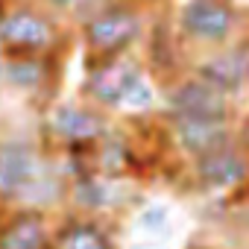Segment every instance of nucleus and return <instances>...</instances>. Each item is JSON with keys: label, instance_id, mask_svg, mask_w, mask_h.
Masks as SVG:
<instances>
[{"label": "nucleus", "instance_id": "obj_1", "mask_svg": "<svg viewBox=\"0 0 249 249\" xmlns=\"http://www.w3.org/2000/svg\"><path fill=\"white\" fill-rule=\"evenodd\" d=\"M0 50L6 59L27 56H65L71 53L68 21L44 9L38 0H12L0 24Z\"/></svg>", "mask_w": 249, "mask_h": 249}, {"label": "nucleus", "instance_id": "obj_2", "mask_svg": "<svg viewBox=\"0 0 249 249\" xmlns=\"http://www.w3.org/2000/svg\"><path fill=\"white\" fill-rule=\"evenodd\" d=\"M147 27H150L147 12L129 3H120V0H111L103 9L91 12L76 24V36L85 50V65L129 59V53L138 44H144Z\"/></svg>", "mask_w": 249, "mask_h": 249}, {"label": "nucleus", "instance_id": "obj_3", "mask_svg": "<svg viewBox=\"0 0 249 249\" xmlns=\"http://www.w3.org/2000/svg\"><path fill=\"white\" fill-rule=\"evenodd\" d=\"M170 18L191 56L220 50L240 38L243 30V15L234 0H176Z\"/></svg>", "mask_w": 249, "mask_h": 249}, {"label": "nucleus", "instance_id": "obj_4", "mask_svg": "<svg viewBox=\"0 0 249 249\" xmlns=\"http://www.w3.org/2000/svg\"><path fill=\"white\" fill-rule=\"evenodd\" d=\"M108 129H111V117L85 100L50 103L41 114V144L53 156L68 147L100 144V138Z\"/></svg>", "mask_w": 249, "mask_h": 249}, {"label": "nucleus", "instance_id": "obj_5", "mask_svg": "<svg viewBox=\"0 0 249 249\" xmlns=\"http://www.w3.org/2000/svg\"><path fill=\"white\" fill-rule=\"evenodd\" d=\"M161 91V108L159 114L164 117H188V120H231L237 114V100L220 94L191 71L173 79L170 85L159 88Z\"/></svg>", "mask_w": 249, "mask_h": 249}, {"label": "nucleus", "instance_id": "obj_6", "mask_svg": "<svg viewBox=\"0 0 249 249\" xmlns=\"http://www.w3.org/2000/svg\"><path fill=\"white\" fill-rule=\"evenodd\" d=\"M188 71L231 100L243 97L249 91V36H240L220 50L191 56Z\"/></svg>", "mask_w": 249, "mask_h": 249}, {"label": "nucleus", "instance_id": "obj_7", "mask_svg": "<svg viewBox=\"0 0 249 249\" xmlns=\"http://www.w3.org/2000/svg\"><path fill=\"white\" fill-rule=\"evenodd\" d=\"M185 179L199 194H231L234 196L249 185V156L234 141L196 161H188Z\"/></svg>", "mask_w": 249, "mask_h": 249}, {"label": "nucleus", "instance_id": "obj_8", "mask_svg": "<svg viewBox=\"0 0 249 249\" xmlns=\"http://www.w3.org/2000/svg\"><path fill=\"white\" fill-rule=\"evenodd\" d=\"M138 202H141V196L126 182H114V179H106L100 173H88V176H79V179L68 182L65 208L73 211V214L111 220L114 214L126 211L129 205H138Z\"/></svg>", "mask_w": 249, "mask_h": 249}, {"label": "nucleus", "instance_id": "obj_9", "mask_svg": "<svg viewBox=\"0 0 249 249\" xmlns=\"http://www.w3.org/2000/svg\"><path fill=\"white\" fill-rule=\"evenodd\" d=\"M164 129H167V141L173 156H179V161H196L220 147L234 144V132L237 126L231 120H188V117H164L159 114Z\"/></svg>", "mask_w": 249, "mask_h": 249}, {"label": "nucleus", "instance_id": "obj_10", "mask_svg": "<svg viewBox=\"0 0 249 249\" xmlns=\"http://www.w3.org/2000/svg\"><path fill=\"white\" fill-rule=\"evenodd\" d=\"M65 73V56H27V59H6L3 88L41 103L44 108L53 103L59 82Z\"/></svg>", "mask_w": 249, "mask_h": 249}, {"label": "nucleus", "instance_id": "obj_11", "mask_svg": "<svg viewBox=\"0 0 249 249\" xmlns=\"http://www.w3.org/2000/svg\"><path fill=\"white\" fill-rule=\"evenodd\" d=\"M141 65L147 68V73L156 79L159 88H164L173 79H179L182 73H188L185 47L176 36L170 15H156L150 21L147 36H144V62Z\"/></svg>", "mask_w": 249, "mask_h": 249}, {"label": "nucleus", "instance_id": "obj_12", "mask_svg": "<svg viewBox=\"0 0 249 249\" xmlns=\"http://www.w3.org/2000/svg\"><path fill=\"white\" fill-rule=\"evenodd\" d=\"M114 234V220L85 217L65 208L56 214L50 249H120Z\"/></svg>", "mask_w": 249, "mask_h": 249}, {"label": "nucleus", "instance_id": "obj_13", "mask_svg": "<svg viewBox=\"0 0 249 249\" xmlns=\"http://www.w3.org/2000/svg\"><path fill=\"white\" fill-rule=\"evenodd\" d=\"M56 214L38 208H6L0 220V249H50Z\"/></svg>", "mask_w": 249, "mask_h": 249}, {"label": "nucleus", "instance_id": "obj_14", "mask_svg": "<svg viewBox=\"0 0 249 249\" xmlns=\"http://www.w3.org/2000/svg\"><path fill=\"white\" fill-rule=\"evenodd\" d=\"M85 76L79 85V100L91 103L106 114L123 111V59L120 62H100L82 65Z\"/></svg>", "mask_w": 249, "mask_h": 249}, {"label": "nucleus", "instance_id": "obj_15", "mask_svg": "<svg viewBox=\"0 0 249 249\" xmlns=\"http://www.w3.org/2000/svg\"><path fill=\"white\" fill-rule=\"evenodd\" d=\"M161 108V91L141 62L123 59V111L129 117H150Z\"/></svg>", "mask_w": 249, "mask_h": 249}, {"label": "nucleus", "instance_id": "obj_16", "mask_svg": "<svg viewBox=\"0 0 249 249\" xmlns=\"http://www.w3.org/2000/svg\"><path fill=\"white\" fill-rule=\"evenodd\" d=\"M135 220H138V226H141L144 231H164L167 223H170V211H167V205H161V202H147V205L138 208Z\"/></svg>", "mask_w": 249, "mask_h": 249}, {"label": "nucleus", "instance_id": "obj_17", "mask_svg": "<svg viewBox=\"0 0 249 249\" xmlns=\"http://www.w3.org/2000/svg\"><path fill=\"white\" fill-rule=\"evenodd\" d=\"M234 141H237V147L249 156V114L237 123V132H234Z\"/></svg>", "mask_w": 249, "mask_h": 249}, {"label": "nucleus", "instance_id": "obj_18", "mask_svg": "<svg viewBox=\"0 0 249 249\" xmlns=\"http://www.w3.org/2000/svg\"><path fill=\"white\" fill-rule=\"evenodd\" d=\"M120 3H129V6H135V9L150 12V9H161V6H167L170 0H120Z\"/></svg>", "mask_w": 249, "mask_h": 249}, {"label": "nucleus", "instance_id": "obj_19", "mask_svg": "<svg viewBox=\"0 0 249 249\" xmlns=\"http://www.w3.org/2000/svg\"><path fill=\"white\" fill-rule=\"evenodd\" d=\"M185 249H226V246H220V243H214V240H191Z\"/></svg>", "mask_w": 249, "mask_h": 249}, {"label": "nucleus", "instance_id": "obj_20", "mask_svg": "<svg viewBox=\"0 0 249 249\" xmlns=\"http://www.w3.org/2000/svg\"><path fill=\"white\" fill-rule=\"evenodd\" d=\"M237 211H240V226H243V229H246V234H249V202L237 205Z\"/></svg>", "mask_w": 249, "mask_h": 249}, {"label": "nucleus", "instance_id": "obj_21", "mask_svg": "<svg viewBox=\"0 0 249 249\" xmlns=\"http://www.w3.org/2000/svg\"><path fill=\"white\" fill-rule=\"evenodd\" d=\"M243 202H249V185H246L240 194H234V196H231V205H243Z\"/></svg>", "mask_w": 249, "mask_h": 249}, {"label": "nucleus", "instance_id": "obj_22", "mask_svg": "<svg viewBox=\"0 0 249 249\" xmlns=\"http://www.w3.org/2000/svg\"><path fill=\"white\" fill-rule=\"evenodd\" d=\"M3 76H6V56L0 50V88H3Z\"/></svg>", "mask_w": 249, "mask_h": 249}, {"label": "nucleus", "instance_id": "obj_23", "mask_svg": "<svg viewBox=\"0 0 249 249\" xmlns=\"http://www.w3.org/2000/svg\"><path fill=\"white\" fill-rule=\"evenodd\" d=\"M9 6H12V0H0V24H3V18H6V12H9Z\"/></svg>", "mask_w": 249, "mask_h": 249}, {"label": "nucleus", "instance_id": "obj_24", "mask_svg": "<svg viewBox=\"0 0 249 249\" xmlns=\"http://www.w3.org/2000/svg\"><path fill=\"white\" fill-rule=\"evenodd\" d=\"M129 249H159V246H153V243H132Z\"/></svg>", "mask_w": 249, "mask_h": 249}, {"label": "nucleus", "instance_id": "obj_25", "mask_svg": "<svg viewBox=\"0 0 249 249\" xmlns=\"http://www.w3.org/2000/svg\"><path fill=\"white\" fill-rule=\"evenodd\" d=\"M3 214H6V208H3V205H0V220H3Z\"/></svg>", "mask_w": 249, "mask_h": 249}]
</instances>
